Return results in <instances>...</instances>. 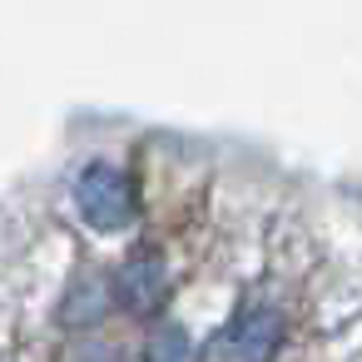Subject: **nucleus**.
<instances>
[{
  "label": "nucleus",
  "mask_w": 362,
  "mask_h": 362,
  "mask_svg": "<svg viewBox=\"0 0 362 362\" xmlns=\"http://www.w3.org/2000/svg\"><path fill=\"white\" fill-rule=\"evenodd\" d=\"M75 209L90 228H129L134 223V184L124 169L115 164H90L80 179H75Z\"/></svg>",
  "instance_id": "f257e3e1"
},
{
  "label": "nucleus",
  "mask_w": 362,
  "mask_h": 362,
  "mask_svg": "<svg viewBox=\"0 0 362 362\" xmlns=\"http://www.w3.org/2000/svg\"><path fill=\"white\" fill-rule=\"evenodd\" d=\"M164 293H169V273H164V258H159V253L144 248V253H134V258L119 263V273H115V298H119L124 308L149 313V308L164 303Z\"/></svg>",
  "instance_id": "f03ea898"
},
{
  "label": "nucleus",
  "mask_w": 362,
  "mask_h": 362,
  "mask_svg": "<svg viewBox=\"0 0 362 362\" xmlns=\"http://www.w3.org/2000/svg\"><path fill=\"white\" fill-rule=\"evenodd\" d=\"M278 313L273 308H248L233 317V327L223 332V362H268L278 347Z\"/></svg>",
  "instance_id": "7ed1b4c3"
},
{
  "label": "nucleus",
  "mask_w": 362,
  "mask_h": 362,
  "mask_svg": "<svg viewBox=\"0 0 362 362\" xmlns=\"http://www.w3.org/2000/svg\"><path fill=\"white\" fill-rule=\"evenodd\" d=\"M110 303H115V283L100 278V273H80L75 288H70V298H65V322L90 327V322H100L110 313Z\"/></svg>",
  "instance_id": "20e7f679"
},
{
  "label": "nucleus",
  "mask_w": 362,
  "mask_h": 362,
  "mask_svg": "<svg viewBox=\"0 0 362 362\" xmlns=\"http://www.w3.org/2000/svg\"><path fill=\"white\" fill-rule=\"evenodd\" d=\"M149 362H184V332L179 327H159L149 342Z\"/></svg>",
  "instance_id": "39448f33"
}]
</instances>
